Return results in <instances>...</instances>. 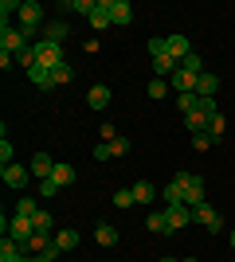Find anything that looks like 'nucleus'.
Segmentation results:
<instances>
[{"mask_svg":"<svg viewBox=\"0 0 235 262\" xmlns=\"http://www.w3.org/2000/svg\"><path fill=\"white\" fill-rule=\"evenodd\" d=\"M212 137H208V133H196V137H192V149H196V153H204V149H212Z\"/></svg>","mask_w":235,"mask_h":262,"instance_id":"37","label":"nucleus"},{"mask_svg":"<svg viewBox=\"0 0 235 262\" xmlns=\"http://www.w3.org/2000/svg\"><path fill=\"white\" fill-rule=\"evenodd\" d=\"M137 200H134V188H118L114 192V208H134Z\"/></svg>","mask_w":235,"mask_h":262,"instance_id":"28","label":"nucleus"},{"mask_svg":"<svg viewBox=\"0 0 235 262\" xmlns=\"http://www.w3.org/2000/svg\"><path fill=\"white\" fill-rule=\"evenodd\" d=\"M44 39H47V43H63V39H67V24H47Z\"/></svg>","mask_w":235,"mask_h":262,"instance_id":"27","label":"nucleus"},{"mask_svg":"<svg viewBox=\"0 0 235 262\" xmlns=\"http://www.w3.org/2000/svg\"><path fill=\"white\" fill-rule=\"evenodd\" d=\"M110 153L114 157H125V153H130V137H114V141H110Z\"/></svg>","mask_w":235,"mask_h":262,"instance_id":"35","label":"nucleus"},{"mask_svg":"<svg viewBox=\"0 0 235 262\" xmlns=\"http://www.w3.org/2000/svg\"><path fill=\"white\" fill-rule=\"evenodd\" d=\"M177 71H180V63L173 59V55H161V59H153V75H157V78H165V75L173 78Z\"/></svg>","mask_w":235,"mask_h":262,"instance_id":"14","label":"nucleus"},{"mask_svg":"<svg viewBox=\"0 0 235 262\" xmlns=\"http://www.w3.org/2000/svg\"><path fill=\"white\" fill-rule=\"evenodd\" d=\"M24 47H32V43H28V35H24L20 28H4V32H0V51H12V55H20Z\"/></svg>","mask_w":235,"mask_h":262,"instance_id":"5","label":"nucleus"},{"mask_svg":"<svg viewBox=\"0 0 235 262\" xmlns=\"http://www.w3.org/2000/svg\"><path fill=\"white\" fill-rule=\"evenodd\" d=\"M168 94V82L165 78H153V82H149V98H165Z\"/></svg>","mask_w":235,"mask_h":262,"instance_id":"33","label":"nucleus"},{"mask_svg":"<svg viewBox=\"0 0 235 262\" xmlns=\"http://www.w3.org/2000/svg\"><path fill=\"white\" fill-rule=\"evenodd\" d=\"M196 98H200V94H196ZM204 114V118H216V114H220V110H216V98H200V106H196Z\"/></svg>","mask_w":235,"mask_h":262,"instance_id":"36","label":"nucleus"},{"mask_svg":"<svg viewBox=\"0 0 235 262\" xmlns=\"http://www.w3.org/2000/svg\"><path fill=\"white\" fill-rule=\"evenodd\" d=\"M165 223H168V235H173V231H184V227L192 223V208H184V204L165 208Z\"/></svg>","mask_w":235,"mask_h":262,"instance_id":"7","label":"nucleus"},{"mask_svg":"<svg viewBox=\"0 0 235 262\" xmlns=\"http://www.w3.org/2000/svg\"><path fill=\"white\" fill-rule=\"evenodd\" d=\"M51 75H55V82H59V86H63V82H71V78H75V71H71V63H67V59H63V63H59L55 71H51Z\"/></svg>","mask_w":235,"mask_h":262,"instance_id":"32","label":"nucleus"},{"mask_svg":"<svg viewBox=\"0 0 235 262\" xmlns=\"http://www.w3.org/2000/svg\"><path fill=\"white\" fill-rule=\"evenodd\" d=\"M177 106L184 110V114H196V106H200V98H196V90H192V94H177Z\"/></svg>","mask_w":235,"mask_h":262,"instance_id":"30","label":"nucleus"},{"mask_svg":"<svg viewBox=\"0 0 235 262\" xmlns=\"http://www.w3.org/2000/svg\"><path fill=\"white\" fill-rule=\"evenodd\" d=\"M110 145H94V161H110Z\"/></svg>","mask_w":235,"mask_h":262,"instance_id":"41","label":"nucleus"},{"mask_svg":"<svg viewBox=\"0 0 235 262\" xmlns=\"http://www.w3.org/2000/svg\"><path fill=\"white\" fill-rule=\"evenodd\" d=\"M177 204H184V184L168 180L165 184V208H177ZM184 208H188V204H184Z\"/></svg>","mask_w":235,"mask_h":262,"instance_id":"17","label":"nucleus"},{"mask_svg":"<svg viewBox=\"0 0 235 262\" xmlns=\"http://www.w3.org/2000/svg\"><path fill=\"white\" fill-rule=\"evenodd\" d=\"M184 262H196V258H184Z\"/></svg>","mask_w":235,"mask_h":262,"instance_id":"46","label":"nucleus"},{"mask_svg":"<svg viewBox=\"0 0 235 262\" xmlns=\"http://www.w3.org/2000/svg\"><path fill=\"white\" fill-rule=\"evenodd\" d=\"M173 180H177V184H184V204H188V208L204 204V180H200V176H192V172H177Z\"/></svg>","mask_w":235,"mask_h":262,"instance_id":"2","label":"nucleus"},{"mask_svg":"<svg viewBox=\"0 0 235 262\" xmlns=\"http://www.w3.org/2000/svg\"><path fill=\"white\" fill-rule=\"evenodd\" d=\"M12 63H16V55H12V51H0V67H4V71H8Z\"/></svg>","mask_w":235,"mask_h":262,"instance_id":"43","label":"nucleus"},{"mask_svg":"<svg viewBox=\"0 0 235 262\" xmlns=\"http://www.w3.org/2000/svg\"><path fill=\"white\" fill-rule=\"evenodd\" d=\"M28 78H32V82H35L39 90H55V86H59V82H55V75H51V71H44L39 63H35L32 71H28Z\"/></svg>","mask_w":235,"mask_h":262,"instance_id":"12","label":"nucleus"},{"mask_svg":"<svg viewBox=\"0 0 235 262\" xmlns=\"http://www.w3.org/2000/svg\"><path fill=\"white\" fill-rule=\"evenodd\" d=\"M110 20L114 24H134V8L125 0H110Z\"/></svg>","mask_w":235,"mask_h":262,"instance_id":"15","label":"nucleus"},{"mask_svg":"<svg viewBox=\"0 0 235 262\" xmlns=\"http://www.w3.org/2000/svg\"><path fill=\"white\" fill-rule=\"evenodd\" d=\"M16 215H24V219H35V215H39V204H35L32 196L16 200Z\"/></svg>","mask_w":235,"mask_h":262,"instance_id":"25","label":"nucleus"},{"mask_svg":"<svg viewBox=\"0 0 235 262\" xmlns=\"http://www.w3.org/2000/svg\"><path fill=\"white\" fill-rule=\"evenodd\" d=\"M28 258H32V254H28V247L4 235V243H0V262H28Z\"/></svg>","mask_w":235,"mask_h":262,"instance_id":"8","label":"nucleus"},{"mask_svg":"<svg viewBox=\"0 0 235 262\" xmlns=\"http://www.w3.org/2000/svg\"><path fill=\"white\" fill-rule=\"evenodd\" d=\"M51 180H55L59 188L75 184V168H71V164H55V172H51Z\"/></svg>","mask_w":235,"mask_h":262,"instance_id":"23","label":"nucleus"},{"mask_svg":"<svg viewBox=\"0 0 235 262\" xmlns=\"http://www.w3.org/2000/svg\"><path fill=\"white\" fill-rule=\"evenodd\" d=\"M55 192H59V184L51 180V176H47V180H39V196H55Z\"/></svg>","mask_w":235,"mask_h":262,"instance_id":"39","label":"nucleus"},{"mask_svg":"<svg viewBox=\"0 0 235 262\" xmlns=\"http://www.w3.org/2000/svg\"><path fill=\"white\" fill-rule=\"evenodd\" d=\"M0 176H4V184H8V188H28V180H32V168L4 164V168H0Z\"/></svg>","mask_w":235,"mask_h":262,"instance_id":"9","label":"nucleus"},{"mask_svg":"<svg viewBox=\"0 0 235 262\" xmlns=\"http://www.w3.org/2000/svg\"><path fill=\"white\" fill-rule=\"evenodd\" d=\"M192 223H204L208 231H224V219H220V211H216L212 204H208V200L192 208Z\"/></svg>","mask_w":235,"mask_h":262,"instance_id":"3","label":"nucleus"},{"mask_svg":"<svg viewBox=\"0 0 235 262\" xmlns=\"http://www.w3.org/2000/svg\"><path fill=\"white\" fill-rule=\"evenodd\" d=\"M153 196H157V188L149 184V180H137V184H134V200H137V204H149Z\"/></svg>","mask_w":235,"mask_h":262,"instance_id":"26","label":"nucleus"},{"mask_svg":"<svg viewBox=\"0 0 235 262\" xmlns=\"http://www.w3.org/2000/svg\"><path fill=\"white\" fill-rule=\"evenodd\" d=\"M165 43H168V55H173L177 63H180V59H184V55L192 51V43H188V39H184V35H168Z\"/></svg>","mask_w":235,"mask_h":262,"instance_id":"18","label":"nucleus"},{"mask_svg":"<svg viewBox=\"0 0 235 262\" xmlns=\"http://www.w3.org/2000/svg\"><path fill=\"white\" fill-rule=\"evenodd\" d=\"M28 168H32V176H35V180H47V176L55 172V161H51V157H47V153H35Z\"/></svg>","mask_w":235,"mask_h":262,"instance_id":"11","label":"nucleus"},{"mask_svg":"<svg viewBox=\"0 0 235 262\" xmlns=\"http://www.w3.org/2000/svg\"><path fill=\"white\" fill-rule=\"evenodd\" d=\"M94 4H98V0H71V12H94Z\"/></svg>","mask_w":235,"mask_h":262,"instance_id":"38","label":"nucleus"},{"mask_svg":"<svg viewBox=\"0 0 235 262\" xmlns=\"http://www.w3.org/2000/svg\"><path fill=\"white\" fill-rule=\"evenodd\" d=\"M184 125H188L192 137H196V133H208V118H204L200 110H196V114H184Z\"/></svg>","mask_w":235,"mask_h":262,"instance_id":"20","label":"nucleus"},{"mask_svg":"<svg viewBox=\"0 0 235 262\" xmlns=\"http://www.w3.org/2000/svg\"><path fill=\"white\" fill-rule=\"evenodd\" d=\"M98 137H102V145H110L114 137H118V133H114V125H110V121H102V129H98Z\"/></svg>","mask_w":235,"mask_h":262,"instance_id":"40","label":"nucleus"},{"mask_svg":"<svg viewBox=\"0 0 235 262\" xmlns=\"http://www.w3.org/2000/svg\"><path fill=\"white\" fill-rule=\"evenodd\" d=\"M39 24H44V8H39L35 0H24L20 4V32L28 35V43L35 39V28H39Z\"/></svg>","mask_w":235,"mask_h":262,"instance_id":"1","label":"nucleus"},{"mask_svg":"<svg viewBox=\"0 0 235 262\" xmlns=\"http://www.w3.org/2000/svg\"><path fill=\"white\" fill-rule=\"evenodd\" d=\"M32 235H35V223L32 219H24V215H12V223H8V239H16V243H32Z\"/></svg>","mask_w":235,"mask_h":262,"instance_id":"6","label":"nucleus"},{"mask_svg":"<svg viewBox=\"0 0 235 262\" xmlns=\"http://www.w3.org/2000/svg\"><path fill=\"white\" fill-rule=\"evenodd\" d=\"M55 247H59V251H75V247H78V231H59V235H55Z\"/></svg>","mask_w":235,"mask_h":262,"instance_id":"24","label":"nucleus"},{"mask_svg":"<svg viewBox=\"0 0 235 262\" xmlns=\"http://www.w3.org/2000/svg\"><path fill=\"white\" fill-rule=\"evenodd\" d=\"M94 239H98V247H114V243H118V227H110V223H98Z\"/></svg>","mask_w":235,"mask_h":262,"instance_id":"21","label":"nucleus"},{"mask_svg":"<svg viewBox=\"0 0 235 262\" xmlns=\"http://www.w3.org/2000/svg\"><path fill=\"white\" fill-rule=\"evenodd\" d=\"M224 129H227V121L220 118V114H216V118H208V137H212V141H220V137H224Z\"/></svg>","mask_w":235,"mask_h":262,"instance_id":"29","label":"nucleus"},{"mask_svg":"<svg viewBox=\"0 0 235 262\" xmlns=\"http://www.w3.org/2000/svg\"><path fill=\"white\" fill-rule=\"evenodd\" d=\"M32 223H35V231H51V227H55V219H51V211H39V215H35Z\"/></svg>","mask_w":235,"mask_h":262,"instance_id":"34","label":"nucleus"},{"mask_svg":"<svg viewBox=\"0 0 235 262\" xmlns=\"http://www.w3.org/2000/svg\"><path fill=\"white\" fill-rule=\"evenodd\" d=\"M231 247H235V231H231Z\"/></svg>","mask_w":235,"mask_h":262,"instance_id":"45","label":"nucleus"},{"mask_svg":"<svg viewBox=\"0 0 235 262\" xmlns=\"http://www.w3.org/2000/svg\"><path fill=\"white\" fill-rule=\"evenodd\" d=\"M168 86L177 90V94H192V90H196V75H188V71H177V75L168 78Z\"/></svg>","mask_w":235,"mask_h":262,"instance_id":"13","label":"nucleus"},{"mask_svg":"<svg viewBox=\"0 0 235 262\" xmlns=\"http://www.w3.org/2000/svg\"><path fill=\"white\" fill-rule=\"evenodd\" d=\"M35 55H39V67H44V71H55V67L63 63V47H59V43H47V39L35 43Z\"/></svg>","mask_w":235,"mask_h":262,"instance_id":"4","label":"nucleus"},{"mask_svg":"<svg viewBox=\"0 0 235 262\" xmlns=\"http://www.w3.org/2000/svg\"><path fill=\"white\" fill-rule=\"evenodd\" d=\"M161 262H184V258H161Z\"/></svg>","mask_w":235,"mask_h":262,"instance_id":"44","label":"nucleus"},{"mask_svg":"<svg viewBox=\"0 0 235 262\" xmlns=\"http://www.w3.org/2000/svg\"><path fill=\"white\" fill-rule=\"evenodd\" d=\"M90 20V28H98V32H106V28H110V0H98V4H94V12H90L87 16Z\"/></svg>","mask_w":235,"mask_h":262,"instance_id":"10","label":"nucleus"},{"mask_svg":"<svg viewBox=\"0 0 235 262\" xmlns=\"http://www.w3.org/2000/svg\"><path fill=\"white\" fill-rule=\"evenodd\" d=\"M87 102H90V106H94V110H102V106H110V86H90Z\"/></svg>","mask_w":235,"mask_h":262,"instance_id":"19","label":"nucleus"},{"mask_svg":"<svg viewBox=\"0 0 235 262\" xmlns=\"http://www.w3.org/2000/svg\"><path fill=\"white\" fill-rule=\"evenodd\" d=\"M216 90H220V78L216 75H196V94L200 98H216Z\"/></svg>","mask_w":235,"mask_h":262,"instance_id":"16","label":"nucleus"},{"mask_svg":"<svg viewBox=\"0 0 235 262\" xmlns=\"http://www.w3.org/2000/svg\"><path fill=\"white\" fill-rule=\"evenodd\" d=\"M0 161H4V164H12V145H8V137L0 141Z\"/></svg>","mask_w":235,"mask_h":262,"instance_id":"42","label":"nucleus"},{"mask_svg":"<svg viewBox=\"0 0 235 262\" xmlns=\"http://www.w3.org/2000/svg\"><path fill=\"white\" fill-rule=\"evenodd\" d=\"M145 227H149V231H165V235H168V223H165V211H149V219H145Z\"/></svg>","mask_w":235,"mask_h":262,"instance_id":"31","label":"nucleus"},{"mask_svg":"<svg viewBox=\"0 0 235 262\" xmlns=\"http://www.w3.org/2000/svg\"><path fill=\"white\" fill-rule=\"evenodd\" d=\"M180 71H188V75H204V59L196 51H188L184 59H180Z\"/></svg>","mask_w":235,"mask_h":262,"instance_id":"22","label":"nucleus"}]
</instances>
